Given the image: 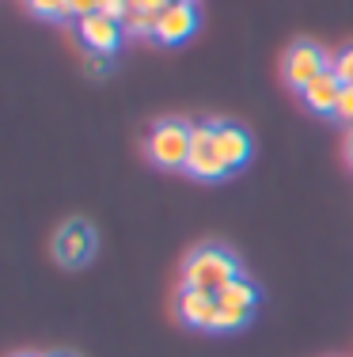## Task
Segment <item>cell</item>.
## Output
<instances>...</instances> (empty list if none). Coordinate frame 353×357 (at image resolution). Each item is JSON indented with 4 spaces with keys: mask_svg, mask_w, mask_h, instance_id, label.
<instances>
[{
    "mask_svg": "<svg viewBox=\"0 0 353 357\" xmlns=\"http://www.w3.org/2000/svg\"><path fill=\"white\" fill-rule=\"evenodd\" d=\"M334 118H338V122H346L350 130H353V88H350V84L342 88V96H338V107H334Z\"/></svg>",
    "mask_w": 353,
    "mask_h": 357,
    "instance_id": "obj_17",
    "label": "cell"
},
{
    "mask_svg": "<svg viewBox=\"0 0 353 357\" xmlns=\"http://www.w3.org/2000/svg\"><path fill=\"white\" fill-rule=\"evenodd\" d=\"M175 316H179L182 327L209 331V323H213V316H217V293L179 285V293H175Z\"/></svg>",
    "mask_w": 353,
    "mask_h": 357,
    "instance_id": "obj_8",
    "label": "cell"
},
{
    "mask_svg": "<svg viewBox=\"0 0 353 357\" xmlns=\"http://www.w3.org/2000/svg\"><path fill=\"white\" fill-rule=\"evenodd\" d=\"M217 304L221 308H232V312H251L255 316V304H258V285L247 282V278H235L217 293Z\"/></svg>",
    "mask_w": 353,
    "mask_h": 357,
    "instance_id": "obj_11",
    "label": "cell"
},
{
    "mask_svg": "<svg viewBox=\"0 0 353 357\" xmlns=\"http://www.w3.org/2000/svg\"><path fill=\"white\" fill-rule=\"evenodd\" d=\"M198 31V8L194 0H171L164 12L156 15V42L164 46H179Z\"/></svg>",
    "mask_w": 353,
    "mask_h": 357,
    "instance_id": "obj_6",
    "label": "cell"
},
{
    "mask_svg": "<svg viewBox=\"0 0 353 357\" xmlns=\"http://www.w3.org/2000/svg\"><path fill=\"white\" fill-rule=\"evenodd\" d=\"M122 27H125V35H133V38H156V15L133 8V12L122 20Z\"/></svg>",
    "mask_w": 353,
    "mask_h": 357,
    "instance_id": "obj_13",
    "label": "cell"
},
{
    "mask_svg": "<svg viewBox=\"0 0 353 357\" xmlns=\"http://www.w3.org/2000/svg\"><path fill=\"white\" fill-rule=\"evenodd\" d=\"M240 274V259L228 248H217V243H205V248H194L182 262V285L190 289H205V293H221L228 282H235Z\"/></svg>",
    "mask_w": 353,
    "mask_h": 357,
    "instance_id": "obj_1",
    "label": "cell"
},
{
    "mask_svg": "<svg viewBox=\"0 0 353 357\" xmlns=\"http://www.w3.org/2000/svg\"><path fill=\"white\" fill-rule=\"evenodd\" d=\"M99 12H103V15H111V20H118V23H122L125 15L133 12V0H99Z\"/></svg>",
    "mask_w": 353,
    "mask_h": 357,
    "instance_id": "obj_18",
    "label": "cell"
},
{
    "mask_svg": "<svg viewBox=\"0 0 353 357\" xmlns=\"http://www.w3.org/2000/svg\"><path fill=\"white\" fill-rule=\"evenodd\" d=\"M331 69H334V76H338L342 84L353 88V46H342L338 54H331Z\"/></svg>",
    "mask_w": 353,
    "mask_h": 357,
    "instance_id": "obj_14",
    "label": "cell"
},
{
    "mask_svg": "<svg viewBox=\"0 0 353 357\" xmlns=\"http://www.w3.org/2000/svg\"><path fill=\"white\" fill-rule=\"evenodd\" d=\"M65 20H84V15L99 12V0H61Z\"/></svg>",
    "mask_w": 353,
    "mask_h": 357,
    "instance_id": "obj_15",
    "label": "cell"
},
{
    "mask_svg": "<svg viewBox=\"0 0 353 357\" xmlns=\"http://www.w3.org/2000/svg\"><path fill=\"white\" fill-rule=\"evenodd\" d=\"M281 69H285V84H289V88L304 91L319 73L331 69V54H327L319 42L300 38V42H292V46L285 50V65H281Z\"/></svg>",
    "mask_w": 353,
    "mask_h": 357,
    "instance_id": "obj_5",
    "label": "cell"
},
{
    "mask_svg": "<svg viewBox=\"0 0 353 357\" xmlns=\"http://www.w3.org/2000/svg\"><path fill=\"white\" fill-rule=\"evenodd\" d=\"M12 357H42V354H12Z\"/></svg>",
    "mask_w": 353,
    "mask_h": 357,
    "instance_id": "obj_21",
    "label": "cell"
},
{
    "mask_svg": "<svg viewBox=\"0 0 353 357\" xmlns=\"http://www.w3.org/2000/svg\"><path fill=\"white\" fill-rule=\"evenodd\" d=\"M145 152L156 167H164V172H187L190 126L179 122V118H159L145 137Z\"/></svg>",
    "mask_w": 353,
    "mask_h": 357,
    "instance_id": "obj_2",
    "label": "cell"
},
{
    "mask_svg": "<svg viewBox=\"0 0 353 357\" xmlns=\"http://www.w3.org/2000/svg\"><path fill=\"white\" fill-rule=\"evenodd\" d=\"M346 160H350V167H353V130H350V137H346Z\"/></svg>",
    "mask_w": 353,
    "mask_h": 357,
    "instance_id": "obj_20",
    "label": "cell"
},
{
    "mask_svg": "<svg viewBox=\"0 0 353 357\" xmlns=\"http://www.w3.org/2000/svg\"><path fill=\"white\" fill-rule=\"evenodd\" d=\"M167 4H171V0H133V8H141V12H152V15H159Z\"/></svg>",
    "mask_w": 353,
    "mask_h": 357,
    "instance_id": "obj_19",
    "label": "cell"
},
{
    "mask_svg": "<svg viewBox=\"0 0 353 357\" xmlns=\"http://www.w3.org/2000/svg\"><path fill=\"white\" fill-rule=\"evenodd\" d=\"M213 130H217V149H221V160L228 164V172H240L243 164L251 160V133L243 130V126H235V122H213Z\"/></svg>",
    "mask_w": 353,
    "mask_h": 357,
    "instance_id": "obj_9",
    "label": "cell"
},
{
    "mask_svg": "<svg viewBox=\"0 0 353 357\" xmlns=\"http://www.w3.org/2000/svg\"><path fill=\"white\" fill-rule=\"evenodd\" d=\"M251 323V312H232V308H221L217 304V316L209 323V331L213 335H232V331H243Z\"/></svg>",
    "mask_w": 353,
    "mask_h": 357,
    "instance_id": "obj_12",
    "label": "cell"
},
{
    "mask_svg": "<svg viewBox=\"0 0 353 357\" xmlns=\"http://www.w3.org/2000/svg\"><path fill=\"white\" fill-rule=\"evenodd\" d=\"M187 172L194 178H224L228 175V164L221 160V149H217V130L213 122H198L190 126V156H187Z\"/></svg>",
    "mask_w": 353,
    "mask_h": 357,
    "instance_id": "obj_4",
    "label": "cell"
},
{
    "mask_svg": "<svg viewBox=\"0 0 353 357\" xmlns=\"http://www.w3.org/2000/svg\"><path fill=\"white\" fill-rule=\"evenodd\" d=\"M77 31H80V42H84V46H88L91 54H99V57L118 54L122 35H125L122 23L111 20V15H103V12H91V15H84V20H77Z\"/></svg>",
    "mask_w": 353,
    "mask_h": 357,
    "instance_id": "obj_7",
    "label": "cell"
},
{
    "mask_svg": "<svg viewBox=\"0 0 353 357\" xmlns=\"http://www.w3.org/2000/svg\"><path fill=\"white\" fill-rule=\"evenodd\" d=\"M342 88H346V84L334 76V69H327V73H319L304 91H300V99H304L308 110H315V114H331V118H334V107H338Z\"/></svg>",
    "mask_w": 353,
    "mask_h": 357,
    "instance_id": "obj_10",
    "label": "cell"
},
{
    "mask_svg": "<svg viewBox=\"0 0 353 357\" xmlns=\"http://www.w3.org/2000/svg\"><path fill=\"white\" fill-rule=\"evenodd\" d=\"M49 357H72V354H49Z\"/></svg>",
    "mask_w": 353,
    "mask_h": 357,
    "instance_id": "obj_22",
    "label": "cell"
},
{
    "mask_svg": "<svg viewBox=\"0 0 353 357\" xmlns=\"http://www.w3.org/2000/svg\"><path fill=\"white\" fill-rule=\"evenodd\" d=\"M27 8H31L35 15H42V20H65L61 0H27Z\"/></svg>",
    "mask_w": 353,
    "mask_h": 357,
    "instance_id": "obj_16",
    "label": "cell"
},
{
    "mask_svg": "<svg viewBox=\"0 0 353 357\" xmlns=\"http://www.w3.org/2000/svg\"><path fill=\"white\" fill-rule=\"evenodd\" d=\"M91 255H95V228H91L88 220L72 217V220H65V225L54 232V259L61 262L65 270L88 266Z\"/></svg>",
    "mask_w": 353,
    "mask_h": 357,
    "instance_id": "obj_3",
    "label": "cell"
}]
</instances>
